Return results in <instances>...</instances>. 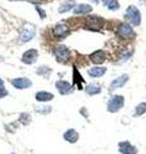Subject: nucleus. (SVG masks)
I'll return each instance as SVG.
<instances>
[{
    "label": "nucleus",
    "mask_w": 146,
    "mask_h": 154,
    "mask_svg": "<svg viewBox=\"0 0 146 154\" xmlns=\"http://www.w3.org/2000/svg\"><path fill=\"white\" fill-rule=\"evenodd\" d=\"M73 5H76L75 0H68V2H65L64 4H63V7L59 8V13H64L67 11H71V9L73 8Z\"/></svg>",
    "instance_id": "aec40b11"
},
{
    "label": "nucleus",
    "mask_w": 146,
    "mask_h": 154,
    "mask_svg": "<svg viewBox=\"0 0 146 154\" xmlns=\"http://www.w3.org/2000/svg\"><path fill=\"white\" fill-rule=\"evenodd\" d=\"M69 32V27H68L65 23H58L54 27V35L56 37H65Z\"/></svg>",
    "instance_id": "6e6552de"
},
{
    "label": "nucleus",
    "mask_w": 146,
    "mask_h": 154,
    "mask_svg": "<svg viewBox=\"0 0 146 154\" xmlns=\"http://www.w3.org/2000/svg\"><path fill=\"white\" fill-rule=\"evenodd\" d=\"M91 11H92L91 5H87V4H80V5L75 7L73 13L75 14H87V13H90Z\"/></svg>",
    "instance_id": "dca6fc26"
},
{
    "label": "nucleus",
    "mask_w": 146,
    "mask_h": 154,
    "mask_svg": "<svg viewBox=\"0 0 146 154\" xmlns=\"http://www.w3.org/2000/svg\"><path fill=\"white\" fill-rule=\"evenodd\" d=\"M118 149L122 154H137V149L129 141H120L118 144Z\"/></svg>",
    "instance_id": "20e7f679"
},
{
    "label": "nucleus",
    "mask_w": 146,
    "mask_h": 154,
    "mask_svg": "<svg viewBox=\"0 0 146 154\" xmlns=\"http://www.w3.org/2000/svg\"><path fill=\"white\" fill-rule=\"evenodd\" d=\"M36 9H37V11H38V12H40V14H41V18H44V17H45V13H44V12L41 11V9H40V8H38V7H36Z\"/></svg>",
    "instance_id": "b1692460"
},
{
    "label": "nucleus",
    "mask_w": 146,
    "mask_h": 154,
    "mask_svg": "<svg viewBox=\"0 0 146 154\" xmlns=\"http://www.w3.org/2000/svg\"><path fill=\"white\" fill-rule=\"evenodd\" d=\"M55 86H56L58 91H59L60 94H63V95L69 94L72 91V85L68 84L67 81H58V82L55 84Z\"/></svg>",
    "instance_id": "9b49d317"
},
{
    "label": "nucleus",
    "mask_w": 146,
    "mask_h": 154,
    "mask_svg": "<svg viewBox=\"0 0 146 154\" xmlns=\"http://www.w3.org/2000/svg\"><path fill=\"white\" fill-rule=\"evenodd\" d=\"M105 58H106V55L103 50H96L90 55L91 62H94L95 64H101L105 60Z\"/></svg>",
    "instance_id": "9d476101"
},
{
    "label": "nucleus",
    "mask_w": 146,
    "mask_h": 154,
    "mask_svg": "<svg viewBox=\"0 0 146 154\" xmlns=\"http://www.w3.org/2000/svg\"><path fill=\"white\" fill-rule=\"evenodd\" d=\"M123 104H124V98L122 95H115L113 96L109 103H108V110L111 113H115L118 112L120 108H123Z\"/></svg>",
    "instance_id": "f03ea898"
},
{
    "label": "nucleus",
    "mask_w": 146,
    "mask_h": 154,
    "mask_svg": "<svg viewBox=\"0 0 146 154\" xmlns=\"http://www.w3.org/2000/svg\"><path fill=\"white\" fill-rule=\"evenodd\" d=\"M118 35L123 38H129V37H133L135 33H133L129 25H127V23H122V25L118 27Z\"/></svg>",
    "instance_id": "0eeeda50"
},
{
    "label": "nucleus",
    "mask_w": 146,
    "mask_h": 154,
    "mask_svg": "<svg viewBox=\"0 0 146 154\" xmlns=\"http://www.w3.org/2000/svg\"><path fill=\"white\" fill-rule=\"evenodd\" d=\"M73 79H75V84L78 85V89H82V84H84V80H82V77L80 73H77V68L75 67L73 68Z\"/></svg>",
    "instance_id": "6ab92c4d"
},
{
    "label": "nucleus",
    "mask_w": 146,
    "mask_h": 154,
    "mask_svg": "<svg viewBox=\"0 0 146 154\" xmlns=\"http://www.w3.org/2000/svg\"><path fill=\"white\" fill-rule=\"evenodd\" d=\"M104 4L110 11H117V9L119 8V3L117 2V0H104Z\"/></svg>",
    "instance_id": "412c9836"
},
{
    "label": "nucleus",
    "mask_w": 146,
    "mask_h": 154,
    "mask_svg": "<svg viewBox=\"0 0 146 154\" xmlns=\"http://www.w3.org/2000/svg\"><path fill=\"white\" fill-rule=\"evenodd\" d=\"M100 91H101V88L99 85H95V84H91L86 88V93L89 95H96V94H99Z\"/></svg>",
    "instance_id": "a211bd4d"
},
{
    "label": "nucleus",
    "mask_w": 146,
    "mask_h": 154,
    "mask_svg": "<svg viewBox=\"0 0 146 154\" xmlns=\"http://www.w3.org/2000/svg\"><path fill=\"white\" fill-rule=\"evenodd\" d=\"M54 54H55V59L60 62V63H65L69 59V50L64 45H56L54 49Z\"/></svg>",
    "instance_id": "7ed1b4c3"
},
{
    "label": "nucleus",
    "mask_w": 146,
    "mask_h": 154,
    "mask_svg": "<svg viewBox=\"0 0 146 154\" xmlns=\"http://www.w3.org/2000/svg\"><path fill=\"white\" fill-rule=\"evenodd\" d=\"M126 18L129 21V23H132L133 26H140L141 23V14L140 11L133 5H129L126 11Z\"/></svg>",
    "instance_id": "f257e3e1"
},
{
    "label": "nucleus",
    "mask_w": 146,
    "mask_h": 154,
    "mask_svg": "<svg viewBox=\"0 0 146 154\" xmlns=\"http://www.w3.org/2000/svg\"><path fill=\"white\" fill-rule=\"evenodd\" d=\"M12 85H13L16 89L23 90V89H28V88H30V86L32 85V82H31V80H28V79H24V77H19V79L12 80Z\"/></svg>",
    "instance_id": "423d86ee"
},
{
    "label": "nucleus",
    "mask_w": 146,
    "mask_h": 154,
    "mask_svg": "<svg viewBox=\"0 0 146 154\" xmlns=\"http://www.w3.org/2000/svg\"><path fill=\"white\" fill-rule=\"evenodd\" d=\"M54 99V95L51 93H46V91H38L36 94V100L37 102H50Z\"/></svg>",
    "instance_id": "2eb2a0df"
},
{
    "label": "nucleus",
    "mask_w": 146,
    "mask_h": 154,
    "mask_svg": "<svg viewBox=\"0 0 146 154\" xmlns=\"http://www.w3.org/2000/svg\"><path fill=\"white\" fill-rule=\"evenodd\" d=\"M106 72L104 67H94V68L89 69V76L91 77H101Z\"/></svg>",
    "instance_id": "f3484780"
},
{
    "label": "nucleus",
    "mask_w": 146,
    "mask_h": 154,
    "mask_svg": "<svg viewBox=\"0 0 146 154\" xmlns=\"http://www.w3.org/2000/svg\"><path fill=\"white\" fill-rule=\"evenodd\" d=\"M33 35H35V30H33L32 27H26L24 30L21 32V40L22 41H30L31 38L33 37Z\"/></svg>",
    "instance_id": "4468645a"
},
{
    "label": "nucleus",
    "mask_w": 146,
    "mask_h": 154,
    "mask_svg": "<svg viewBox=\"0 0 146 154\" xmlns=\"http://www.w3.org/2000/svg\"><path fill=\"white\" fill-rule=\"evenodd\" d=\"M87 26L91 30H100L101 26H103V19L99 17H90L87 19Z\"/></svg>",
    "instance_id": "f8f14e48"
},
{
    "label": "nucleus",
    "mask_w": 146,
    "mask_h": 154,
    "mask_svg": "<svg viewBox=\"0 0 146 154\" xmlns=\"http://www.w3.org/2000/svg\"><path fill=\"white\" fill-rule=\"evenodd\" d=\"M127 81H128V75H122L119 77H117L113 82L110 84V90H115L118 88H123Z\"/></svg>",
    "instance_id": "1a4fd4ad"
},
{
    "label": "nucleus",
    "mask_w": 146,
    "mask_h": 154,
    "mask_svg": "<svg viewBox=\"0 0 146 154\" xmlns=\"http://www.w3.org/2000/svg\"><path fill=\"white\" fill-rule=\"evenodd\" d=\"M37 57H38L37 50H35V49L27 50L22 55V62H23V63H26V64H32V63H35V62H36Z\"/></svg>",
    "instance_id": "39448f33"
},
{
    "label": "nucleus",
    "mask_w": 146,
    "mask_h": 154,
    "mask_svg": "<svg viewBox=\"0 0 146 154\" xmlns=\"http://www.w3.org/2000/svg\"><path fill=\"white\" fill-rule=\"evenodd\" d=\"M146 112V103H141L136 107V116H142Z\"/></svg>",
    "instance_id": "4be33fe9"
},
{
    "label": "nucleus",
    "mask_w": 146,
    "mask_h": 154,
    "mask_svg": "<svg viewBox=\"0 0 146 154\" xmlns=\"http://www.w3.org/2000/svg\"><path fill=\"white\" fill-rule=\"evenodd\" d=\"M8 95V91L7 89L4 88V82H3V80L0 79V99L4 98V96H7Z\"/></svg>",
    "instance_id": "5701e85b"
},
{
    "label": "nucleus",
    "mask_w": 146,
    "mask_h": 154,
    "mask_svg": "<svg viewBox=\"0 0 146 154\" xmlns=\"http://www.w3.org/2000/svg\"><path fill=\"white\" fill-rule=\"evenodd\" d=\"M63 137H64V140H65V141L76 143V141L80 139V135H78V132H77L75 128H69L68 131L64 132V136H63Z\"/></svg>",
    "instance_id": "ddd939ff"
}]
</instances>
